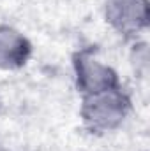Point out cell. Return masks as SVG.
Segmentation results:
<instances>
[{"instance_id": "cell-1", "label": "cell", "mask_w": 150, "mask_h": 151, "mask_svg": "<svg viewBox=\"0 0 150 151\" xmlns=\"http://www.w3.org/2000/svg\"><path fill=\"white\" fill-rule=\"evenodd\" d=\"M125 107H127L125 99L115 88H111L99 93H90L85 99L83 118L92 128L106 130L122 121Z\"/></svg>"}, {"instance_id": "cell-2", "label": "cell", "mask_w": 150, "mask_h": 151, "mask_svg": "<svg viewBox=\"0 0 150 151\" xmlns=\"http://www.w3.org/2000/svg\"><path fill=\"white\" fill-rule=\"evenodd\" d=\"M76 72H78L79 88L87 91L88 95L99 93L104 90H111L117 84V77L111 69L95 62L88 55H79L76 58Z\"/></svg>"}, {"instance_id": "cell-3", "label": "cell", "mask_w": 150, "mask_h": 151, "mask_svg": "<svg viewBox=\"0 0 150 151\" xmlns=\"http://www.w3.org/2000/svg\"><path fill=\"white\" fill-rule=\"evenodd\" d=\"M108 19L118 30H134L147 25V0H108Z\"/></svg>"}, {"instance_id": "cell-4", "label": "cell", "mask_w": 150, "mask_h": 151, "mask_svg": "<svg viewBox=\"0 0 150 151\" xmlns=\"http://www.w3.org/2000/svg\"><path fill=\"white\" fill-rule=\"evenodd\" d=\"M30 55V44L16 30L2 27L0 28V67L14 69L25 63Z\"/></svg>"}]
</instances>
